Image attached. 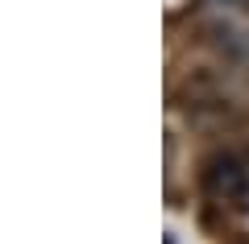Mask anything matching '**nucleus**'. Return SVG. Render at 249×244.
Returning <instances> with one entry per match:
<instances>
[{"label":"nucleus","instance_id":"nucleus-1","mask_svg":"<svg viewBox=\"0 0 249 244\" xmlns=\"http://www.w3.org/2000/svg\"><path fill=\"white\" fill-rule=\"evenodd\" d=\"M208 186H212V195H224V199L245 195V191H249V170L241 166L237 157H224V162H216V166H212Z\"/></svg>","mask_w":249,"mask_h":244},{"label":"nucleus","instance_id":"nucleus-2","mask_svg":"<svg viewBox=\"0 0 249 244\" xmlns=\"http://www.w3.org/2000/svg\"><path fill=\"white\" fill-rule=\"evenodd\" d=\"M216 4H241V0H216Z\"/></svg>","mask_w":249,"mask_h":244}]
</instances>
